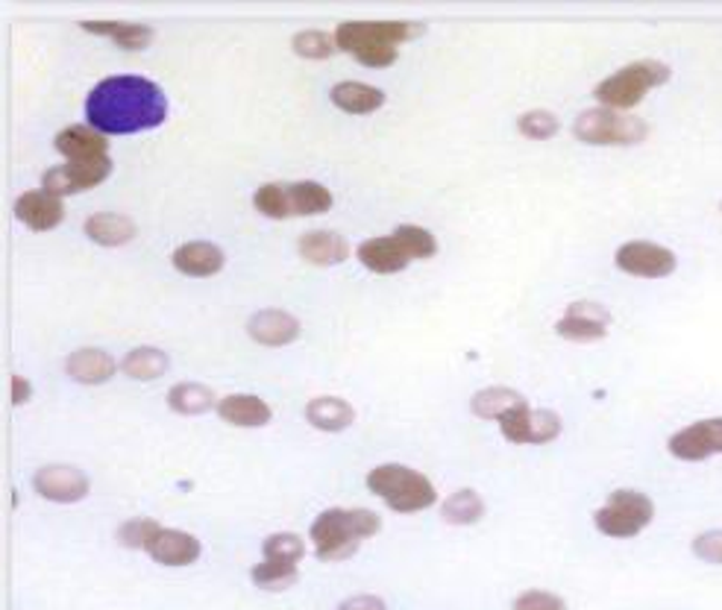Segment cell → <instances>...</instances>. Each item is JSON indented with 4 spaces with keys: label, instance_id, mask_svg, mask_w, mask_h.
Here are the masks:
<instances>
[{
    "label": "cell",
    "instance_id": "obj_23",
    "mask_svg": "<svg viewBox=\"0 0 722 610\" xmlns=\"http://www.w3.org/2000/svg\"><path fill=\"white\" fill-rule=\"evenodd\" d=\"M305 417L321 432H344L347 426H353L355 411L341 396H318L305 405Z\"/></svg>",
    "mask_w": 722,
    "mask_h": 610
},
{
    "label": "cell",
    "instance_id": "obj_16",
    "mask_svg": "<svg viewBox=\"0 0 722 610\" xmlns=\"http://www.w3.org/2000/svg\"><path fill=\"white\" fill-rule=\"evenodd\" d=\"M217 417L238 429H258L271 423V405L262 396L230 394L217 402Z\"/></svg>",
    "mask_w": 722,
    "mask_h": 610
},
{
    "label": "cell",
    "instance_id": "obj_40",
    "mask_svg": "<svg viewBox=\"0 0 722 610\" xmlns=\"http://www.w3.org/2000/svg\"><path fill=\"white\" fill-rule=\"evenodd\" d=\"M691 549L702 563L722 567V529H708L702 531V534H696Z\"/></svg>",
    "mask_w": 722,
    "mask_h": 610
},
{
    "label": "cell",
    "instance_id": "obj_43",
    "mask_svg": "<svg viewBox=\"0 0 722 610\" xmlns=\"http://www.w3.org/2000/svg\"><path fill=\"white\" fill-rule=\"evenodd\" d=\"M30 394H32L30 382L21 376H12V405H25V402L30 400Z\"/></svg>",
    "mask_w": 722,
    "mask_h": 610
},
{
    "label": "cell",
    "instance_id": "obj_29",
    "mask_svg": "<svg viewBox=\"0 0 722 610\" xmlns=\"http://www.w3.org/2000/svg\"><path fill=\"white\" fill-rule=\"evenodd\" d=\"M82 30L97 32V36H109L124 50H142L153 41L150 27L142 24H118V21H82Z\"/></svg>",
    "mask_w": 722,
    "mask_h": 610
},
{
    "label": "cell",
    "instance_id": "obj_22",
    "mask_svg": "<svg viewBox=\"0 0 722 610\" xmlns=\"http://www.w3.org/2000/svg\"><path fill=\"white\" fill-rule=\"evenodd\" d=\"M300 256H303L309 265H318V267L341 265V262L350 258V244H347L338 233L318 229V233H309L300 238Z\"/></svg>",
    "mask_w": 722,
    "mask_h": 610
},
{
    "label": "cell",
    "instance_id": "obj_36",
    "mask_svg": "<svg viewBox=\"0 0 722 610\" xmlns=\"http://www.w3.org/2000/svg\"><path fill=\"white\" fill-rule=\"evenodd\" d=\"M291 48H294V53L303 59H326L335 53L338 45H335V36H330V32L305 30L294 36Z\"/></svg>",
    "mask_w": 722,
    "mask_h": 610
},
{
    "label": "cell",
    "instance_id": "obj_9",
    "mask_svg": "<svg viewBox=\"0 0 722 610\" xmlns=\"http://www.w3.org/2000/svg\"><path fill=\"white\" fill-rule=\"evenodd\" d=\"M109 174H113V159H109V156H100V159L68 161V165L50 168L48 174L41 177V185H45V191L65 197V194L89 191V188L104 183Z\"/></svg>",
    "mask_w": 722,
    "mask_h": 610
},
{
    "label": "cell",
    "instance_id": "obj_1",
    "mask_svg": "<svg viewBox=\"0 0 722 610\" xmlns=\"http://www.w3.org/2000/svg\"><path fill=\"white\" fill-rule=\"evenodd\" d=\"M86 118L104 136L156 129L168 118V97L145 77H109L91 89Z\"/></svg>",
    "mask_w": 722,
    "mask_h": 610
},
{
    "label": "cell",
    "instance_id": "obj_37",
    "mask_svg": "<svg viewBox=\"0 0 722 610\" xmlns=\"http://www.w3.org/2000/svg\"><path fill=\"white\" fill-rule=\"evenodd\" d=\"M558 118L553 112H546V109H531V112L520 115V121H517V129H520L523 136L531 138V141H546V138H553L558 132Z\"/></svg>",
    "mask_w": 722,
    "mask_h": 610
},
{
    "label": "cell",
    "instance_id": "obj_31",
    "mask_svg": "<svg viewBox=\"0 0 722 610\" xmlns=\"http://www.w3.org/2000/svg\"><path fill=\"white\" fill-rule=\"evenodd\" d=\"M443 520L452 525H474L485 516V502L476 490H458L441 505Z\"/></svg>",
    "mask_w": 722,
    "mask_h": 610
},
{
    "label": "cell",
    "instance_id": "obj_11",
    "mask_svg": "<svg viewBox=\"0 0 722 610\" xmlns=\"http://www.w3.org/2000/svg\"><path fill=\"white\" fill-rule=\"evenodd\" d=\"M611 312L605 305L591 303V299H578V303L567 305V312L562 314V321L555 323V332L564 341L573 344H594L608 335Z\"/></svg>",
    "mask_w": 722,
    "mask_h": 610
},
{
    "label": "cell",
    "instance_id": "obj_35",
    "mask_svg": "<svg viewBox=\"0 0 722 610\" xmlns=\"http://www.w3.org/2000/svg\"><path fill=\"white\" fill-rule=\"evenodd\" d=\"M303 554H305V543L297 538V534H285V531H280V534H271V538L265 540V561L294 563V567H297V563L303 561Z\"/></svg>",
    "mask_w": 722,
    "mask_h": 610
},
{
    "label": "cell",
    "instance_id": "obj_39",
    "mask_svg": "<svg viewBox=\"0 0 722 610\" xmlns=\"http://www.w3.org/2000/svg\"><path fill=\"white\" fill-rule=\"evenodd\" d=\"M253 206H256L262 215L273 217V220H282L289 217V206H285V185L282 183H267L262 185L253 197Z\"/></svg>",
    "mask_w": 722,
    "mask_h": 610
},
{
    "label": "cell",
    "instance_id": "obj_19",
    "mask_svg": "<svg viewBox=\"0 0 722 610\" xmlns=\"http://www.w3.org/2000/svg\"><path fill=\"white\" fill-rule=\"evenodd\" d=\"M57 150L62 152L68 161H89L100 159L109 150L104 132H97L95 127H65L57 138H53Z\"/></svg>",
    "mask_w": 722,
    "mask_h": 610
},
{
    "label": "cell",
    "instance_id": "obj_10",
    "mask_svg": "<svg viewBox=\"0 0 722 610\" xmlns=\"http://www.w3.org/2000/svg\"><path fill=\"white\" fill-rule=\"evenodd\" d=\"M623 274L637 276V279H664L675 270V253L652 242H628L617 249L614 256Z\"/></svg>",
    "mask_w": 722,
    "mask_h": 610
},
{
    "label": "cell",
    "instance_id": "obj_34",
    "mask_svg": "<svg viewBox=\"0 0 722 610\" xmlns=\"http://www.w3.org/2000/svg\"><path fill=\"white\" fill-rule=\"evenodd\" d=\"M162 531L165 529L156 520H129L118 529V540L127 549H145V552H150Z\"/></svg>",
    "mask_w": 722,
    "mask_h": 610
},
{
    "label": "cell",
    "instance_id": "obj_2",
    "mask_svg": "<svg viewBox=\"0 0 722 610\" xmlns=\"http://www.w3.org/2000/svg\"><path fill=\"white\" fill-rule=\"evenodd\" d=\"M379 529L382 520L370 508H330L312 525L314 554L326 563L344 561L359 552L361 540L379 534Z\"/></svg>",
    "mask_w": 722,
    "mask_h": 610
},
{
    "label": "cell",
    "instance_id": "obj_7",
    "mask_svg": "<svg viewBox=\"0 0 722 610\" xmlns=\"http://www.w3.org/2000/svg\"><path fill=\"white\" fill-rule=\"evenodd\" d=\"M499 432L503 437L517 446H544V443H553L558 434H562V417L549 409H529V402H523L517 409L506 411L499 417Z\"/></svg>",
    "mask_w": 722,
    "mask_h": 610
},
{
    "label": "cell",
    "instance_id": "obj_15",
    "mask_svg": "<svg viewBox=\"0 0 722 610\" xmlns=\"http://www.w3.org/2000/svg\"><path fill=\"white\" fill-rule=\"evenodd\" d=\"M247 332L262 346H285L300 337V323L294 314L282 312V308H265L250 317Z\"/></svg>",
    "mask_w": 722,
    "mask_h": 610
},
{
    "label": "cell",
    "instance_id": "obj_21",
    "mask_svg": "<svg viewBox=\"0 0 722 610\" xmlns=\"http://www.w3.org/2000/svg\"><path fill=\"white\" fill-rule=\"evenodd\" d=\"M174 267L185 276H215L224 267V253L209 242H192L174 249Z\"/></svg>",
    "mask_w": 722,
    "mask_h": 610
},
{
    "label": "cell",
    "instance_id": "obj_14",
    "mask_svg": "<svg viewBox=\"0 0 722 610\" xmlns=\"http://www.w3.org/2000/svg\"><path fill=\"white\" fill-rule=\"evenodd\" d=\"M16 215L21 224H27L30 229H36V233H48V229L62 224L65 217L62 197L45 191V188H39V191H27L16 200Z\"/></svg>",
    "mask_w": 722,
    "mask_h": 610
},
{
    "label": "cell",
    "instance_id": "obj_4",
    "mask_svg": "<svg viewBox=\"0 0 722 610\" xmlns=\"http://www.w3.org/2000/svg\"><path fill=\"white\" fill-rule=\"evenodd\" d=\"M670 80V68L658 59H637V62L619 68L617 73H611L594 89V97L605 109H617L626 112L632 106H637L643 97L652 89H658Z\"/></svg>",
    "mask_w": 722,
    "mask_h": 610
},
{
    "label": "cell",
    "instance_id": "obj_38",
    "mask_svg": "<svg viewBox=\"0 0 722 610\" xmlns=\"http://www.w3.org/2000/svg\"><path fill=\"white\" fill-rule=\"evenodd\" d=\"M347 53H353L361 65L368 68H388V65L397 62V48L393 45H377V41H359V45H350Z\"/></svg>",
    "mask_w": 722,
    "mask_h": 610
},
{
    "label": "cell",
    "instance_id": "obj_5",
    "mask_svg": "<svg viewBox=\"0 0 722 610\" xmlns=\"http://www.w3.org/2000/svg\"><path fill=\"white\" fill-rule=\"evenodd\" d=\"M655 520V502L643 490L619 488L608 493L605 505L594 514V525L599 534L611 540H632L650 529Z\"/></svg>",
    "mask_w": 722,
    "mask_h": 610
},
{
    "label": "cell",
    "instance_id": "obj_20",
    "mask_svg": "<svg viewBox=\"0 0 722 610\" xmlns=\"http://www.w3.org/2000/svg\"><path fill=\"white\" fill-rule=\"evenodd\" d=\"M150 558L162 567H188L201 558V540L188 534V531L165 529L159 540L153 543Z\"/></svg>",
    "mask_w": 722,
    "mask_h": 610
},
{
    "label": "cell",
    "instance_id": "obj_42",
    "mask_svg": "<svg viewBox=\"0 0 722 610\" xmlns=\"http://www.w3.org/2000/svg\"><path fill=\"white\" fill-rule=\"evenodd\" d=\"M338 610H388V608L379 596H353V599L341 602V608Z\"/></svg>",
    "mask_w": 722,
    "mask_h": 610
},
{
    "label": "cell",
    "instance_id": "obj_12",
    "mask_svg": "<svg viewBox=\"0 0 722 610\" xmlns=\"http://www.w3.org/2000/svg\"><path fill=\"white\" fill-rule=\"evenodd\" d=\"M423 27L409 21H347L335 30V45L347 50L359 41H377V45H397V41L418 39Z\"/></svg>",
    "mask_w": 722,
    "mask_h": 610
},
{
    "label": "cell",
    "instance_id": "obj_28",
    "mask_svg": "<svg viewBox=\"0 0 722 610\" xmlns=\"http://www.w3.org/2000/svg\"><path fill=\"white\" fill-rule=\"evenodd\" d=\"M120 370L136 382H156L168 373V355L156 346H136L127 358L120 362Z\"/></svg>",
    "mask_w": 722,
    "mask_h": 610
},
{
    "label": "cell",
    "instance_id": "obj_26",
    "mask_svg": "<svg viewBox=\"0 0 722 610\" xmlns=\"http://www.w3.org/2000/svg\"><path fill=\"white\" fill-rule=\"evenodd\" d=\"M332 104L350 115H368L386 104V95L364 82H338L332 89Z\"/></svg>",
    "mask_w": 722,
    "mask_h": 610
},
{
    "label": "cell",
    "instance_id": "obj_41",
    "mask_svg": "<svg viewBox=\"0 0 722 610\" xmlns=\"http://www.w3.org/2000/svg\"><path fill=\"white\" fill-rule=\"evenodd\" d=\"M514 610H567V602L549 590H526L514 599Z\"/></svg>",
    "mask_w": 722,
    "mask_h": 610
},
{
    "label": "cell",
    "instance_id": "obj_3",
    "mask_svg": "<svg viewBox=\"0 0 722 610\" xmlns=\"http://www.w3.org/2000/svg\"><path fill=\"white\" fill-rule=\"evenodd\" d=\"M368 490L397 514H418L438 502V490L423 473L402 464H382L368 473Z\"/></svg>",
    "mask_w": 722,
    "mask_h": 610
},
{
    "label": "cell",
    "instance_id": "obj_18",
    "mask_svg": "<svg viewBox=\"0 0 722 610\" xmlns=\"http://www.w3.org/2000/svg\"><path fill=\"white\" fill-rule=\"evenodd\" d=\"M65 370H68V376L74 382H80V385H104L109 378L115 376V358L104 350H95V346H86V350H77V353L68 355V362H65Z\"/></svg>",
    "mask_w": 722,
    "mask_h": 610
},
{
    "label": "cell",
    "instance_id": "obj_32",
    "mask_svg": "<svg viewBox=\"0 0 722 610\" xmlns=\"http://www.w3.org/2000/svg\"><path fill=\"white\" fill-rule=\"evenodd\" d=\"M250 579H253V584L256 587H262V590L280 593V590H289V587L297 581V567H294V563L262 561L253 567Z\"/></svg>",
    "mask_w": 722,
    "mask_h": 610
},
{
    "label": "cell",
    "instance_id": "obj_25",
    "mask_svg": "<svg viewBox=\"0 0 722 610\" xmlns=\"http://www.w3.org/2000/svg\"><path fill=\"white\" fill-rule=\"evenodd\" d=\"M285 206L289 217L323 215L332 209V194L321 183H291L285 185Z\"/></svg>",
    "mask_w": 722,
    "mask_h": 610
},
{
    "label": "cell",
    "instance_id": "obj_17",
    "mask_svg": "<svg viewBox=\"0 0 722 610\" xmlns=\"http://www.w3.org/2000/svg\"><path fill=\"white\" fill-rule=\"evenodd\" d=\"M359 262L373 274H400L409 267L411 256L393 235H386V238H370V242L361 244Z\"/></svg>",
    "mask_w": 722,
    "mask_h": 610
},
{
    "label": "cell",
    "instance_id": "obj_8",
    "mask_svg": "<svg viewBox=\"0 0 722 610\" xmlns=\"http://www.w3.org/2000/svg\"><path fill=\"white\" fill-rule=\"evenodd\" d=\"M666 452L675 461H687V464H699V461L722 455V417L696 420L691 426L679 429L666 441Z\"/></svg>",
    "mask_w": 722,
    "mask_h": 610
},
{
    "label": "cell",
    "instance_id": "obj_6",
    "mask_svg": "<svg viewBox=\"0 0 722 610\" xmlns=\"http://www.w3.org/2000/svg\"><path fill=\"white\" fill-rule=\"evenodd\" d=\"M578 141L585 145L614 147V145H637L650 136V127L634 118V115L617 112V109H587L578 115V121L573 124Z\"/></svg>",
    "mask_w": 722,
    "mask_h": 610
},
{
    "label": "cell",
    "instance_id": "obj_33",
    "mask_svg": "<svg viewBox=\"0 0 722 610\" xmlns=\"http://www.w3.org/2000/svg\"><path fill=\"white\" fill-rule=\"evenodd\" d=\"M393 238L402 244V249H406L411 258H432L435 253H438L435 235L429 233V229H423V226H397V229H393Z\"/></svg>",
    "mask_w": 722,
    "mask_h": 610
},
{
    "label": "cell",
    "instance_id": "obj_13",
    "mask_svg": "<svg viewBox=\"0 0 722 610\" xmlns=\"http://www.w3.org/2000/svg\"><path fill=\"white\" fill-rule=\"evenodd\" d=\"M32 488L36 493L50 502H80L89 493V479L86 473H80L77 466H65V464H53V466H41L36 479H32Z\"/></svg>",
    "mask_w": 722,
    "mask_h": 610
},
{
    "label": "cell",
    "instance_id": "obj_27",
    "mask_svg": "<svg viewBox=\"0 0 722 610\" xmlns=\"http://www.w3.org/2000/svg\"><path fill=\"white\" fill-rule=\"evenodd\" d=\"M215 400V391L206 385H201V382H183V385L170 387L168 394V405L177 414H185V417H197V414H206V411L217 409Z\"/></svg>",
    "mask_w": 722,
    "mask_h": 610
},
{
    "label": "cell",
    "instance_id": "obj_24",
    "mask_svg": "<svg viewBox=\"0 0 722 610\" xmlns=\"http://www.w3.org/2000/svg\"><path fill=\"white\" fill-rule=\"evenodd\" d=\"M86 235L100 247H120L136 238V224L124 215H113V211H100L86 220Z\"/></svg>",
    "mask_w": 722,
    "mask_h": 610
},
{
    "label": "cell",
    "instance_id": "obj_30",
    "mask_svg": "<svg viewBox=\"0 0 722 610\" xmlns=\"http://www.w3.org/2000/svg\"><path fill=\"white\" fill-rule=\"evenodd\" d=\"M523 396L517 394V391H511V387H485V391H479V394L474 396V402H470V409H474L476 417L481 420H497L506 414V411L517 409V405H523Z\"/></svg>",
    "mask_w": 722,
    "mask_h": 610
}]
</instances>
